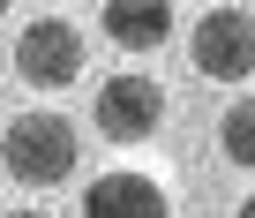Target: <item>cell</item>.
<instances>
[{
    "instance_id": "5b68a950",
    "label": "cell",
    "mask_w": 255,
    "mask_h": 218,
    "mask_svg": "<svg viewBox=\"0 0 255 218\" xmlns=\"http://www.w3.org/2000/svg\"><path fill=\"white\" fill-rule=\"evenodd\" d=\"M83 218H173V203H165V188L150 173L113 166V173H98L83 188Z\"/></svg>"
},
{
    "instance_id": "3957f363",
    "label": "cell",
    "mask_w": 255,
    "mask_h": 218,
    "mask_svg": "<svg viewBox=\"0 0 255 218\" xmlns=\"http://www.w3.org/2000/svg\"><path fill=\"white\" fill-rule=\"evenodd\" d=\"M15 75L38 83V90H68V83L83 75V30H75L68 15L23 23V38H15Z\"/></svg>"
},
{
    "instance_id": "52a82bcc",
    "label": "cell",
    "mask_w": 255,
    "mask_h": 218,
    "mask_svg": "<svg viewBox=\"0 0 255 218\" xmlns=\"http://www.w3.org/2000/svg\"><path fill=\"white\" fill-rule=\"evenodd\" d=\"M218 151L233 166H255V98H233L225 121H218Z\"/></svg>"
},
{
    "instance_id": "8992f818",
    "label": "cell",
    "mask_w": 255,
    "mask_h": 218,
    "mask_svg": "<svg viewBox=\"0 0 255 218\" xmlns=\"http://www.w3.org/2000/svg\"><path fill=\"white\" fill-rule=\"evenodd\" d=\"M98 23H105V38L120 53H158L173 38V8H165V0H105Z\"/></svg>"
},
{
    "instance_id": "6da1fadb",
    "label": "cell",
    "mask_w": 255,
    "mask_h": 218,
    "mask_svg": "<svg viewBox=\"0 0 255 218\" xmlns=\"http://www.w3.org/2000/svg\"><path fill=\"white\" fill-rule=\"evenodd\" d=\"M0 158H8V173L23 188H53L75 173V128L68 113H45V105H30V113H15L8 128H0Z\"/></svg>"
},
{
    "instance_id": "ba28073f",
    "label": "cell",
    "mask_w": 255,
    "mask_h": 218,
    "mask_svg": "<svg viewBox=\"0 0 255 218\" xmlns=\"http://www.w3.org/2000/svg\"><path fill=\"white\" fill-rule=\"evenodd\" d=\"M233 218H255V196H248V203H240V211H233Z\"/></svg>"
},
{
    "instance_id": "7a4b0ae2",
    "label": "cell",
    "mask_w": 255,
    "mask_h": 218,
    "mask_svg": "<svg viewBox=\"0 0 255 218\" xmlns=\"http://www.w3.org/2000/svg\"><path fill=\"white\" fill-rule=\"evenodd\" d=\"M188 53H195V68H203L210 83H248V75H255V15H248V8H210V15H195Z\"/></svg>"
},
{
    "instance_id": "9c48e42d",
    "label": "cell",
    "mask_w": 255,
    "mask_h": 218,
    "mask_svg": "<svg viewBox=\"0 0 255 218\" xmlns=\"http://www.w3.org/2000/svg\"><path fill=\"white\" fill-rule=\"evenodd\" d=\"M8 218H53V211H8Z\"/></svg>"
},
{
    "instance_id": "277c9868",
    "label": "cell",
    "mask_w": 255,
    "mask_h": 218,
    "mask_svg": "<svg viewBox=\"0 0 255 218\" xmlns=\"http://www.w3.org/2000/svg\"><path fill=\"white\" fill-rule=\"evenodd\" d=\"M165 121V90L135 68H120L113 83H98V136L105 143H150Z\"/></svg>"
}]
</instances>
